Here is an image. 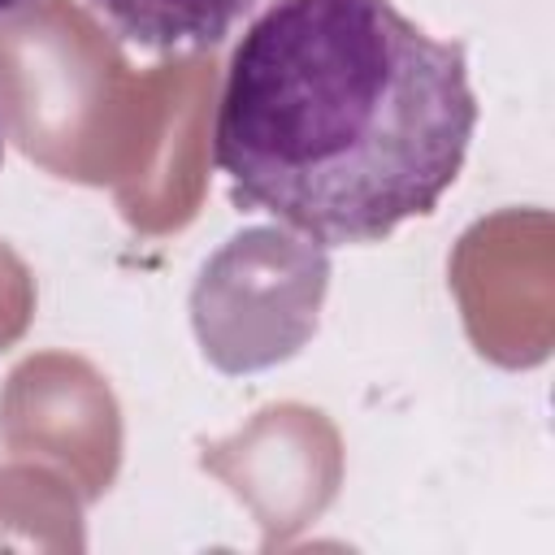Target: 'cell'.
<instances>
[{
	"label": "cell",
	"instance_id": "obj_2",
	"mask_svg": "<svg viewBox=\"0 0 555 555\" xmlns=\"http://www.w3.org/2000/svg\"><path fill=\"white\" fill-rule=\"evenodd\" d=\"M87 4L130 48L204 52L217 48L260 0H87Z\"/></svg>",
	"mask_w": 555,
	"mask_h": 555
},
{
	"label": "cell",
	"instance_id": "obj_3",
	"mask_svg": "<svg viewBox=\"0 0 555 555\" xmlns=\"http://www.w3.org/2000/svg\"><path fill=\"white\" fill-rule=\"evenodd\" d=\"M39 0H0V17H13V13H26V9H35Z\"/></svg>",
	"mask_w": 555,
	"mask_h": 555
},
{
	"label": "cell",
	"instance_id": "obj_4",
	"mask_svg": "<svg viewBox=\"0 0 555 555\" xmlns=\"http://www.w3.org/2000/svg\"><path fill=\"white\" fill-rule=\"evenodd\" d=\"M0 160H4V121H0Z\"/></svg>",
	"mask_w": 555,
	"mask_h": 555
},
{
	"label": "cell",
	"instance_id": "obj_1",
	"mask_svg": "<svg viewBox=\"0 0 555 555\" xmlns=\"http://www.w3.org/2000/svg\"><path fill=\"white\" fill-rule=\"evenodd\" d=\"M473 130L464 43L390 0H273L230 52L212 160L238 208L343 247L429 217Z\"/></svg>",
	"mask_w": 555,
	"mask_h": 555
}]
</instances>
